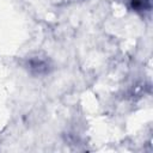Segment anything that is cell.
Wrapping results in <instances>:
<instances>
[{
    "label": "cell",
    "mask_w": 153,
    "mask_h": 153,
    "mask_svg": "<svg viewBox=\"0 0 153 153\" xmlns=\"http://www.w3.org/2000/svg\"><path fill=\"white\" fill-rule=\"evenodd\" d=\"M48 67L49 63L47 60L42 59V57H32L29 60V68L31 69V72L36 73V74H43L48 72Z\"/></svg>",
    "instance_id": "obj_1"
},
{
    "label": "cell",
    "mask_w": 153,
    "mask_h": 153,
    "mask_svg": "<svg viewBox=\"0 0 153 153\" xmlns=\"http://www.w3.org/2000/svg\"><path fill=\"white\" fill-rule=\"evenodd\" d=\"M130 4L135 11H147L151 8V0H130Z\"/></svg>",
    "instance_id": "obj_2"
}]
</instances>
